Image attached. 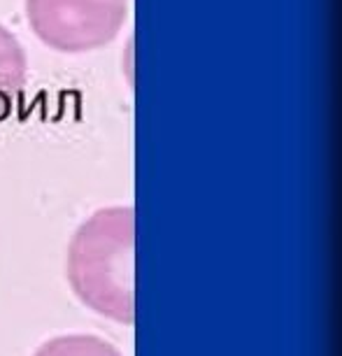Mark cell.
Instances as JSON below:
<instances>
[{"mask_svg": "<svg viewBox=\"0 0 342 356\" xmlns=\"http://www.w3.org/2000/svg\"><path fill=\"white\" fill-rule=\"evenodd\" d=\"M72 291L107 319L133 321V210L103 207L77 228L68 245Z\"/></svg>", "mask_w": 342, "mask_h": 356, "instance_id": "cell-1", "label": "cell"}, {"mask_svg": "<svg viewBox=\"0 0 342 356\" xmlns=\"http://www.w3.org/2000/svg\"><path fill=\"white\" fill-rule=\"evenodd\" d=\"M129 0H26L33 33L63 54H86L110 44L126 22Z\"/></svg>", "mask_w": 342, "mask_h": 356, "instance_id": "cell-2", "label": "cell"}, {"mask_svg": "<svg viewBox=\"0 0 342 356\" xmlns=\"http://www.w3.org/2000/svg\"><path fill=\"white\" fill-rule=\"evenodd\" d=\"M26 86V54L17 38L0 26V119L15 110Z\"/></svg>", "mask_w": 342, "mask_h": 356, "instance_id": "cell-3", "label": "cell"}, {"mask_svg": "<svg viewBox=\"0 0 342 356\" xmlns=\"http://www.w3.org/2000/svg\"><path fill=\"white\" fill-rule=\"evenodd\" d=\"M33 356H122L119 349L98 335H58L47 340Z\"/></svg>", "mask_w": 342, "mask_h": 356, "instance_id": "cell-4", "label": "cell"}]
</instances>
